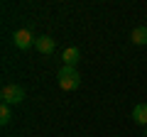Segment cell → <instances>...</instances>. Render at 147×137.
Listing matches in <instances>:
<instances>
[{"label": "cell", "mask_w": 147, "mask_h": 137, "mask_svg": "<svg viewBox=\"0 0 147 137\" xmlns=\"http://www.w3.org/2000/svg\"><path fill=\"white\" fill-rule=\"evenodd\" d=\"M57 81H59V88L64 91H76L81 86V76L74 66H61L57 74Z\"/></svg>", "instance_id": "cell-1"}, {"label": "cell", "mask_w": 147, "mask_h": 137, "mask_svg": "<svg viewBox=\"0 0 147 137\" xmlns=\"http://www.w3.org/2000/svg\"><path fill=\"white\" fill-rule=\"evenodd\" d=\"M25 88H22L20 83H7L3 86V91H0V100H3V105H20L22 100H25Z\"/></svg>", "instance_id": "cell-2"}, {"label": "cell", "mask_w": 147, "mask_h": 137, "mask_svg": "<svg viewBox=\"0 0 147 137\" xmlns=\"http://www.w3.org/2000/svg\"><path fill=\"white\" fill-rule=\"evenodd\" d=\"M34 39L37 37H32L30 30H15V32H12V44H15L17 49H22V52L34 47Z\"/></svg>", "instance_id": "cell-3"}, {"label": "cell", "mask_w": 147, "mask_h": 137, "mask_svg": "<svg viewBox=\"0 0 147 137\" xmlns=\"http://www.w3.org/2000/svg\"><path fill=\"white\" fill-rule=\"evenodd\" d=\"M34 49L39 54H54V49H57V39L49 37V34H42V37L34 39Z\"/></svg>", "instance_id": "cell-4"}, {"label": "cell", "mask_w": 147, "mask_h": 137, "mask_svg": "<svg viewBox=\"0 0 147 137\" xmlns=\"http://www.w3.org/2000/svg\"><path fill=\"white\" fill-rule=\"evenodd\" d=\"M61 59H64V66H74L76 68V64H79V59H81V52L76 47H66L64 54H61Z\"/></svg>", "instance_id": "cell-5"}, {"label": "cell", "mask_w": 147, "mask_h": 137, "mask_svg": "<svg viewBox=\"0 0 147 137\" xmlns=\"http://www.w3.org/2000/svg\"><path fill=\"white\" fill-rule=\"evenodd\" d=\"M130 42L137 44V47H145L147 44V27H135L130 32Z\"/></svg>", "instance_id": "cell-6"}, {"label": "cell", "mask_w": 147, "mask_h": 137, "mask_svg": "<svg viewBox=\"0 0 147 137\" xmlns=\"http://www.w3.org/2000/svg\"><path fill=\"white\" fill-rule=\"evenodd\" d=\"M132 120L137 125H147V103H137L132 108Z\"/></svg>", "instance_id": "cell-7"}, {"label": "cell", "mask_w": 147, "mask_h": 137, "mask_svg": "<svg viewBox=\"0 0 147 137\" xmlns=\"http://www.w3.org/2000/svg\"><path fill=\"white\" fill-rule=\"evenodd\" d=\"M10 120H12L10 105H0V122H3V125H10Z\"/></svg>", "instance_id": "cell-8"}, {"label": "cell", "mask_w": 147, "mask_h": 137, "mask_svg": "<svg viewBox=\"0 0 147 137\" xmlns=\"http://www.w3.org/2000/svg\"><path fill=\"white\" fill-rule=\"evenodd\" d=\"M145 137H147V130H145Z\"/></svg>", "instance_id": "cell-9"}]
</instances>
